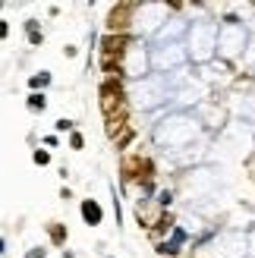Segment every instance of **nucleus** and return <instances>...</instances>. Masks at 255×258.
I'll use <instances>...</instances> for the list:
<instances>
[{
	"label": "nucleus",
	"mask_w": 255,
	"mask_h": 258,
	"mask_svg": "<svg viewBox=\"0 0 255 258\" xmlns=\"http://www.w3.org/2000/svg\"><path fill=\"white\" fill-rule=\"evenodd\" d=\"M29 107H32V110H38V107L44 110V98H41V95H32V98H29Z\"/></svg>",
	"instance_id": "obj_7"
},
{
	"label": "nucleus",
	"mask_w": 255,
	"mask_h": 258,
	"mask_svg": "<svg viewBox=\"0 0 255 258\" xmlns=\"http://www.w3.org/2000/svg\"><path fill=\"white\" fill-rule=\"evenodd\" d=\"M186 60V50L183 44H167V47H161L158 54H155V67H180V63Z\"/></svg>",
	"instance_id": "obj_3"
},
{
	"label": "nucleus",
	"mask_w": 255,
	"mask_h": 258,
	"mask_svg": "<svg viewBox=\"0 0 255 258\" xmlns=\"http://www.w3.org/2000/svg\"><path fill=\"white\" fill-rule=\"evenodd\" d=\"M180 32H183V22H173V25H164V29L158 32V38L164 41V38H176Z\"/></svg>",
	"instance_id": "obj_6"
},
{
	"label": "nucleus",
	"mask_w": 255,
	"mask_h": 258,
	"mask_svg": "<svg viewBox=\"0 0 255 258\" xmlns=\"http://www.w3.org/2000/svg\"><path fill=\"white\" fill-rule=\"evenodd\" d=\"M145 50H139V47H133L130 50V60H126V73H130V76H142L145 73Z\"/></svg>",
	"instance_id": "obj_4"
},
{
	"label": "nucleus",
	"mask_w": 255,
	"mask_h": 258,
	"mask_svg": "<svg viewBox=\"0 0 255 258\" xmlns=\"http://www.w3.org/2000/svg\"><path fill=\"white\" fill-rule=\"evenodd\" d=\"M218 41H221V50L227 57H233L239 47H243V41H246V35H243V29L239 25H224L221 29V35H218Z\"/></svg>",
	"instance_id": "obj_2"
},
{
	"label": "nucleus",
	"mask_w": 255,
	"mask_h": 258,
	"mask_svg": "<svg viewBox=\"0 0 255 258\" xmlns=\"http://www.w3.org/2000/svg\"><path fill=\"white\" fill-rule=\"evenodd\" d=\"M218 35H221V32H214V25L196 22L193 32H189V54H193L196 60H205V57L211 54V47L218 44Z\"/></svg>",
	"instance_id": "obj_1"
},
{
	"label": "nucleus",
	"mask_w": 255,
	"mask_h": 258,
	"mask_svg": "<svg viewBox=\"0 0 255 258\" xmlns=\"http://www.w3.org/2000/svg\"><path fill=\"white\" fill-rule=\"evenodd\" d=\"M82 214H85L88 224H98V221H101V208H98L95 202H85V205H82Z\"/></svg>",
	"instance_id": "obj_5"
}]
</instances>
